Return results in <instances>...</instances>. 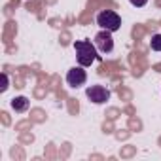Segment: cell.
I'll return each instance as SVG.
<instances>
[{
    "instance_id": "1",
    "label": "cell",
    "mask_w": 161,
    "mask_h": 161,
    "mask_svg": "<svg viewBox=\"0 0 161 161\" xmlns=\"http://www.w3.org/2000/svg\"><path fill=\"white\" fill-rule=\"evenodd\" d=\"M74 49H76V59L82 66H89L97 61V46L91 44L89 40H78L74 42Z\"/></svg>"
},
{
    "instance_id": "2",
    "label": "cell",
    "mask_w": 161,
    "mask_h": 161,
    "mask_svg": "<svg viewBox=\"0 0 161 161\" xmlns=\"http://www.w3.org/2000/svg\"><path fill=\"white\" fill-rule=\"evenodd\" d=\"M97 25L104 31H110V32H116L119 27H121V17L112 12V10H103L99 15H97Z\"/></svg>"
},
{
    "instance_id": "7",
    "label": "cell",
    "mask_w": 161,
    "mask_h": 161,
    "mask_svg": "<svg viewBox=\"0 0 161 161\" xmlns=\"http://www.w3.org/2000/svg\"><path fill=\"white\" fill-rule=\"evenodd\" d=\"M150 46H152V49H153V51H161V34H153V36H152Z\"/></svg>"
},
{
    "instance_id": "3",
    "label": "cell",
    "mask_w": 161,
    "mask_h": 161,
    "mask_svg": "<svg viewBox=\"0 0 161 161\" xmlns=\"http://www.w3.org/2000/svg\"><path fill=\"white\" fill-rule=\"evenodd\" d=\"M86 80H87V74H86V70L82 68V64L70 68L68 74H66V84H68L70 87H82V86L86 84Z\"/></svg>"
},
{
    "instance_id": "5",
    "label": "cell",
    "mask_w": 161,
    "mask_h": 161,
    "mask_svg": "<svg viewBox=\"0 0 161 161\" xmlns=\"http://www.w3.org/2000/svg\"><path fill=\"white\" fill-rule=\"evenodd\" d=\"M87 97L95 104H104L110 99V91L103 86H91V87H87Z\"/></svg>"
},
{
    "instance_id": "4",
    "label": "cell",
    "mask_w": 161,
    "mask_h": 161,
    "mask_svg": "<svg viewBox=\"0 0 161 161\" xmlns=\"http://www.w3.org/2000/svg\"><path fill=\"white\" fill-rule=\"evenodd\" d=\"M95 46L101 53H110L114 49V38H112V32L110 31H101L97 36H95Z\"/></svg>"
},
{
    "instance_id": "8",
    "label": "cell",
    "mask_w": 161,
    "mask_h": 161,
    "mask_svg": "<svg viewBox=\"0 0 161 161\" xmlns=\"http://www.w3.org/2000/svg\"><path fill=\"white\" fill-rule=\"evenodd\" d=\"M129 2H131L133 6H136V8H142V6H146L148 0H129Z\"/></svg>"
},
{
    "instance_id": "6",
    "label": "cell",
    "mask_w": 161,
    "mask_h": 161,
    "mask_svg": "<svg viewBox=\"0 0 161 161\" xmlns=\"http://www.w3.org/2000/svg\"><path fill=\"white\" fill-rule=\"evenodd\" d=\"M12 108H14L15 112H25V110L29 108V99H27V97H15V99L12 101Z\"/></svg>"
},
{
    "instance_id": "9",
    "label": "cell",
    "mask_w": 161,
    "mask_h": 161,
    "mask_svg": "<svg viewBox=\"0 0 161 161\" xmlns=\"http://www.w3.org/2000/svg\"><path fill=\"white\" fill-rule=\"evenodd\" d=\"M6 89H8V76L2 74V91H6Z\"/></svg>"
}]
</instances>
